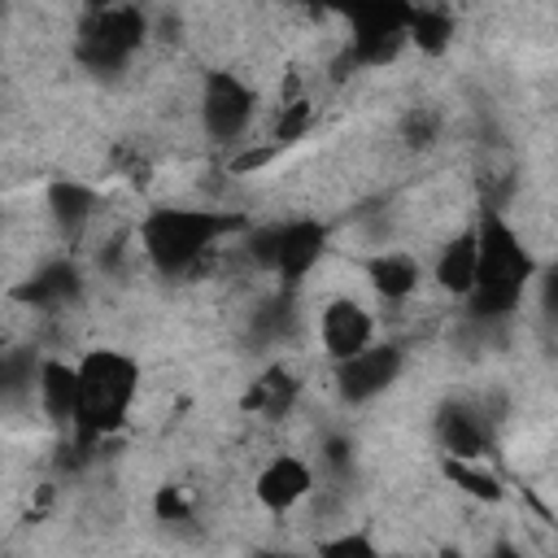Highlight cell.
I'll list each match as a JSON object with an SVG mask.
<instances>
[{
	"label": "cell",
	"mask_w": 558,
	"mask_h": 558,
	"mask_svg": "<svg viewBox=\"0 0 558 558\" xmlns=\"http://www.w3.org/2000/svg\"><path fill=\"white\" fill-rule=\"evenodd\" d=\"M445 475H449L462 493H471V497H480V501H497V497H501V480L488 471V462H449V458H445Z\"/></svg>",
	"instance_id": "2e32d148"
},
{
	"label": "cell",
	"mask_w": 558,
	"mask_h": 558,
	"mask_svg": "<svg viewBox=\"0 0 558 558\" xmlns=\"http://www.w3.org/2000/svg\"><path fill=\"white\" fill-rule=\"evenodd\" d=\"M78 292H83V270H78L70 257H52V262L35 266V275L17 288V296H22L26 305H35L39 314H61V310H70V305L78 301Z\"/></svg>",
	"instance_id": "8fae6325"
},
{
	"label": "cell",
	"mask_w": 558,
	"mask_h": 558,
	"mask_svg": "<svg viewBox=\"0 0 558 558\" xmlns=\"http://www.w3.org/2000/svg\"><path fill=\"white\" fill-rule=\"evenodd\" d=\"M253 493H257V501H262L270 514H283V510L301 506V501L314 493V466H310L305 458H296V453H275V458L257 471Z\"/></svg>",
	"instance_id": "30bf717a"
},
{
	"label": "cell",
	"mask_w": 558,
	"mask_h": 558,
	"mask_svg": "<svg viewBox=\"0 0 558 558\" xmlns=\"http://www.w3.org/2000/svg\"><path fill=\"white\" fill-rule=\"evenodd\" d=\"M432 432L449 462H488L493 423L480 414L475 401H445L432 418Z\"/></svg>",
	"instance_id": "52a82bcc"
},
{
	"label": "cell",
	"mask_w": 558,
	"mask_h": 558,
	"mask_svg": "<svg viewBox=\"0 0 558 558\" xmlns=\"http://www.w3.org/2000/svg\"><path fill=\"white\" fill-rule=\"evenodd\" d=\"M222 218L214 209H187V205H166L144 214V222L135 227V244L148 257V266L157 275H187L222 235Z\"/></svg>",
	"instance_id": "7a4b0ae2"
},
{
	"label": "cell",
	"mask_w": 558,
	"mask_h": 558,
	"mask_svg": "<svg viewBox=\"0 0 558 558\" xmlns=\"http://www.w3.org/2000/svg\"><path fill=\"white\" fill-rule=\"evenodd\" d=\"M405 17L410 9H371V13H353L349 17V57L357 65H384L397 57V48L405 44Z\"/></svg>",
	"instance_id": "9c48e42d"
},
{
	"label": "cell",
	"mask_w": 558,
	"mask_h": 558,
	"mask_svg": "<svg viewBox=\"0 0 558 558\" xmlns=\"http://www.w3.org/2000/svg\"><path fill=\"white\" fill-rule=\"evenodd\" d=\"M401 366H405L401 344L375 340V344H366L362 353L336 362L331 379H336V392H340L349 405H371L375 397H384V392L401 379Z\"/></svg>",
	"instance_id": "8992f818"
},
{
	"label": "cell",
	"mask_w": 558,
	"mask_h": 558,
	"mask_svg": "<svg viewBox=\"0 0 558 558\" xmlns=\"http://www.w3.org/2000/svg\"><path fill=\"white\" fill-rule=\"evenodd\" d=\"M196 118H201V131L209 144H218V148L244 144V135L257 122V87L248 78H240L235 70H209L201 78Z\"/></svg>",
	"instance_id": "5b68a950"
},
{
	"label": "cell",
	"mask_w": 558,
	"mask_h": 558,
	"mask_svg": "<svg viewBox=\"0 0 558 558\" xmlns=\"http://www.w3.org/2000/svg\"><path fill=\"white\" fill-rule=\"evenodd\" d=\"M144 39H148V13L131 9V4H109V9H92L78 22L74 57L92 74H118L131 65V57L144 48Z\"/></svg>",
	"instance_id": "277c9868"
},
{
	"label": "cell",
	"mask_w": 558,
	"mask_h": 558,
	"mask_svg": "<svg viewBox=\"0 0 558 558\" xmlns=\"http://www.w3.org/2000/svg\"><path fill=\"white\" fill-rule=\"evenodd\" d=\"M318 558H379L366 532H336L318 545Z\"/></svg>",
	"instance_id": "ac0fdd59"
},
{
	"label": "cell",
	"mask_w": 558,
	"mask_h": 558,
	"mask_svg": "<svg viewBox=\"0 0 558 558\" xmlns=\"http://www.w3.org/2000/svg\"><path fill=\"white\" fill-rule=\"evenodd\" d=\"M262 558H296V554H262Z\"/></svg>",
	"instance_id": "44dd1931"
},
{
	"label": "cell",
	"mask_w": 558,
	"mask_h": 558,
	"mask_svg": "<svg viewBox=\"0 0 558 558\" xmlns=\"http://www.w3.org/2000/svg\"><path fill=\"white\" fill-rule=\"evenodd\" d=\"M366 279H371V288H375L384 301L401 305V301H410V296L418 292V283H423V262H418L414 253H405V248H375V253L366 257Z\"/></svg>",
	"instance_id": "4fadbf2b"
},
{
	"label": "cell",
	"mask_w": 558,
	"mask_h": 558,
	"mask_svg": "<svg viewBox=\"0 0 558 558\" xmlns=\"http://www.w3.org/2000/svg\"><path fill=\"white\" fill-rule=\"evenodd\" d=\"M35 405L48 423L57 427H74L78 423V375H74V362H61V357H44L39 366V388H35Z\"/></svg>",
	"instance_id": "5bb4252c"
},
{
	"label": "cell",
	"mask_w": 558,
	"mask_h": 558,
	"mask_svg": "<svg viewBox=\"0 0 558 558\" xmlns=\"http://www.w3.org/2000/svg\"><path fill=\"white\" fill-rule=\"evenodd\" d=\"M493 558H523V554H514V549H493Z\"/></svg>",
	"instance_id": "ffe728a7"
},
{
	"label": "cell",
	"mask_w": 558,
	"mask_h": 558,
	"mask_svg": "<svg viewBox=\"0 0 558 558\" xmlns=\"http://www.w3.org/2000/svg\"><path fill=\"white\" fill-rule=\"evenodd\" d=\"M44 209H48V222L61 240H83V231L96 218V192L78 179H57V183H48Z\"/></svg>",
	"instance_id": "7c38bea8"
},
{
	"label": "cell",
	"mask_w": 558,
	"mask_h": 558,
	"mask_svg": "<svg viewBox=\"0 0 558 558\" xmlns=\"http://www.w3.org/2000/svg\"><path fill=\"white\" fill-rule=\"evenodd\" d=\"M0 353H4V344H0Z\"/></svg>",
	"instance_id": "7402d4cb"
},
{
	"label": "cell",
	"mask_w": 558,
	"mask_h": 558,
	"mask_svg": "<svg viewBox=\"0 0 558 558\" xmlns=\"http://www.w3.org/2000/svg\"><path fill=\"white\" fill-rule=\"evenodd\" d=\"M475 262H480V248H475V227H471V231H458L440 244V253L432 262V279L440 283V292L466 301L475 288Z\"/></svg>",
	"instance_id": "9a60e30c"
},
{
	"label": "cell",
	"mask_w": 558,
	"mask_h": 558,
	"mask_svg": "<svg viewBox=\"0 0 558 558\" xmlns=\"http://www.w3.org/2000/svg\"><path fill=\"white\" fill-rule=\"evenodd\" d=\"M475 248H480V262H475V288L466 296V310L475 323H501L523 305L536 279V257L523 248L514 227L497 214H488L475 227Z\"/></svg>",
	"instance_id": "6da1fadb"
},
{
	"label": "cell",
	"mask_w": 558,
	"mask_h": 558,
	"mask_svg": "<svg viewBox=\"0 0 558 558\" xmlns=\"http://www.w3.org/2000/svg\"><path fill=\"white\" fill-rule=\"evenodd\" d=\"M153 510H157V519H161V523H192V506H187L183 488H174V484L157 488V501H153Z\"/></svg>",
	"instance_id": "d6986e66"
},
{
	"label": "cell",
	"mask_w": 558,
	"mask_h": 558,
	"mask_svg": "<svg viewBox=\"0 0 558 558\" xmlns=\"http://www.w3.org/2000/svg\"><path fill=\"white\" fill-rule=\"evenodd\" d=\"M440 131H445V118H440V109H432V105H414V109L401 118V140H405L410 148H432V144L440 140Z\"/></svg>",
	"instance_id": "e0dca14e"
},
{
	"label": "cell",
	"mask_w": 558,
	"mask_h": 558,
	"mask_svg": "<svg viewBox=\"0 0 558 558\" xmlns=\"http://www.w3.org/2000/svg\"><path fill=\"white\" fill-rule=\"evenodd\" d=\"M318 344L323 353L336 362L362 353L366 344H375V318L371 310L357 301V296H331L323 310H318Z\"/></svg>",
	"instance_id": "ba28073f"
},
{
	"label": "cell",
	"mask_w": 558,
	"mask_h": 558,
	"mask_svg": "<svg viewBox=\"0 0 558 558\" xmlns=\"http://www.w3.org/2000/svg\"><path fill=\"white\" fill-rule=\"evenodd\" d=\"M78 375V423L87 436H105L126 423L140 397V366L122 349H92L74 362Z\"/></svg>",
	"instance_id": "3957f363"
}]
</instances>
